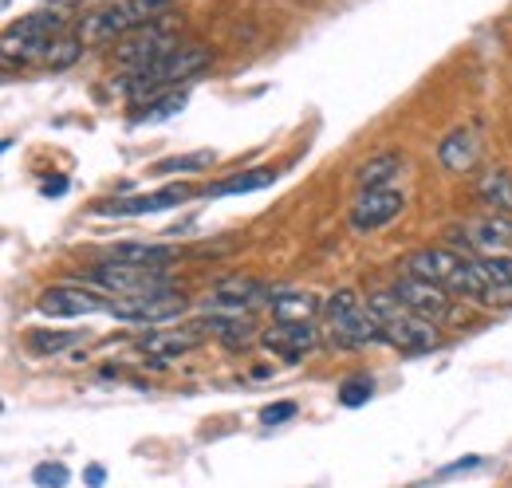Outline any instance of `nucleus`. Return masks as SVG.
Returning <instances> with one entry per match:
<instances>
[{"mask_svg": "<svg viewBox=\"0 0 512 488\" xmlns=\"http://www.w3.org/2000/svg\"><path fill=\"white\" fill-rule=\"evenodd\" d=\"M367 311L375 315V323L383 327L386 343L390 347H398V351H430V347H438V323H430V319H422V315H414L410 307H402L390 292H375L371 300H367Z\"/></svg>", "mask_w": 512, "mask_h": 488, "instance_id": "f257e3e1", "label": "nucleus"}, {"mask_svg": "<svg viewBox=\"0 0 512 488\" xmlns=\"http://www.w3.org/2000/svg\"><path fill=\"white\" fill-rule=\"evenodd\" d=\"M209 63H213V52H209V48H201V44H182V48L170 52L166 60L150 63V67H142V71H127L123 91H127L130 99H146V95H158V91H166V87H174V83H182V79H193V75L205 71Z\"/></svg>", "mask_w": 512, "mask_h": 488, "instance_id": "f03ea898", "label": "nucleus"}, {"mask_svg": "<svg viewBox=\"0 0 512 488\" xmlns=\"http://www.w3.org/2000/svg\"><path fill=\"white\" fill-rule=\"evenodd\" d=\"M323 315H327V331L331 343L339 347H371V343H386L383 327L375 323V315L363 307V300L351 288H339L323 300Z\"/></svg>", "mask_w": 512, "mask_h": 488, "instance_id": "7ed1b4c3", "label": "nucleus"}, {"mask_svg": "<svg viewBox=\"0 0 512 488\" xmlns=\"http://www.w3.org/2000/svg\"><path fill=\"white\" fill-rule=\"evenodd\" d=\"M83 284L91 288H103L119 300H130V296H154V292H174L166 268H142V264H123V260H103L95 264Z\"/></svg>", "mask_w": 512, "mask_h": 488, "instance_id": "20e7f679", "label": "nucleus"}, {"mask_svg": "<svg viewBox=\"0 0 512 488\" xmlns=\"http://www.w3.org/2000/svg\"><path fill=\"white\" fill-rule=\"evenodd\" d=\"M178 48H182V44H178V32H174L170 24H162V20H150V24L134 28L130 36H123V40L115 44V63L127 67V71H142V67H150V63L166 60V56L178 52Z\"/></svg>", "mask_w": 512, "mask_h": 488, "instance_id": "39448f33", "label": "nucleus"}, {"mask_svg": "<svg viewBox=\"0 0 512 488\" xmlns=\"http://www.w3.org/2000/svg\"><path fill=\"white\" fill-rule=\"evenodd\" d=\"M142 24H150L138 8H134V0H119V4H107V8H99V12H87L83 20H79V28H75V36L83 40V44H119L123 36H130L134 28H142Z\"/></svg>", "mask_w": 512, "mask_h": 488, "instance_id": "423d86ee", "label": "nucleus"}, {"mask_svg": "<svg viewBox=\"0 0 512 488\" xmlns=\"http://www.w3.org/2000/svg\"><path fill=\"white\" fill-rule=\"evenodd\" d=\"M390 296L402 307H410L414 315L430 319V323H449V319H457V307H453L446 288H438V284H430V280H422V276H410V272L398 276V280L390 284Z\"/></svg>", "mask_w": 512, "mask_h": 488, "instance_id": "0eeeda50", "label": "nucleus"}, {"mask_svg": "<svg viewBox=\"0 0 512 488\" xmlns=\"http://www.w3.org/2000/svg\"><path fill=\"white\" fill-rule=\"evenodd\" d=\"M209 327H197V323H186V327H150L142 339H138V355L150 359V363H170V359H182L197 351L205 343Z\"/></svg>", "mask_w": 512, "mask_h": 488, "instance_id": "6e6552de", "label": "nucleus"}, {"mask_svg": "<svg viewBox=\"0 0 512 488\" xmlns=\"http://www.w3.org/2000/svg\"><path fill=\"white\" fill-rule=\"evenodd\" d=\"M402 209H406L402 189H367V193H359L355 205H351V229H355L359 237L379 233V229L390 225Z\"/></svg>", "mask_w": 512, "mask_h": 488, "instance_id": "1a4fd4ad", "label": "nucleus"}, {"mask_svg": "<svg viewBox=\"0 0 512 488\" xmlns=\"http://www.w3.org/2000/svg\"><path fill=\"white\" fill-rule=\"evenodd\" d=\"M457 241L473 252H485V256H501L512 244V217L501 213H481V217H469L461 229H457Z\"/></svg>", "mask_w": 512, "mask_h": 488, "instance_id": "9d476101", "label": "nucleus"}, {"mask_svg": "<svg viewBox=\"0 0 512 488\" xmlns=\"http://www.w3.org/2000/svg\"><path fill=\"white\" fill-rule=\"evenodd\" d=\"M40 315H52V319H75V315H99V311H107L111 300H103V296H95V292H87V288H75V284H56V288H48L40 300Z\"/></svg>", "mask_w": 512, "mask_h": 488, "instance_id": "9b49d317", "label": "nucleus"}, {"mask_svg": "<svg viewBox=\"0 0 512 488\" xmlns=\"http://www.w3.org/2000/svg\"><path fill=\"white\" fill-rule=\"evenodd\" d=\"M268 300V288L253 280V276H233V280H221L209 296L205 307H213V315H241V311H253L256 304Z\"/></svg>", "mask_w": 512, "mask_h": 488, "instance_id": "f8f14e48", "label": "nucleus"}, {"mask_svg": "<svg viewBox=\"0 0 512 488\" xmlns=\"http://www.w3.org/2000/svg\"><path fill=\"white\" fill-rule=\"evenodd\" d=\"M190 201V185H166L150 197H127V201H111V205H99L103 217H142V213H162V209H174Z\"/></svg>", "mask_w": 512, "mask_h": 488, "instance_id": "ddd939ff", "label": "nucleus"}, {"mask_svg": "<svg viewBox=\"0 0 512 488\" xmlns=\"http://www.w3.org/2000/svg\"><path fill=\"white\" fill-rule=\"evenodd\" d=\"M461 256H465V252H453V248H422V252H414V256L406 260V272H410V276H422V280H430V284H438V288L449 292Z\"/></svg>", "mask_w": 512, "mask_h": 488, "instance_id": "4468645a", "label": "nucleus"}, {"mask_svg": "<svg viewBox=\"0 0 512 488\" xmlns=\"http://www.w3.org/2000/svg\"><path fill=\"white\" fill-rule=\"evenodd\" d=\"M320 343V331L312 323H276L272 335H264V347L288 363H296L304 351H312Z\"/></svg>", "mask_w": 512, "mask_h": 488, "instance_id": "2eb2a0df", "label": "nucleus"}, {"mask_svg": "<svg viewBox=\"0 0 512 488\" xmlns=\"http://www.w3.org/2000/svg\"><path fill=\"white\" fill-rule=\"evenodd\" d=\"M477 158H481V142H477V134L469 126L449 130L446 138L438 142V162L446 166L449 174H469L477 166Z\"/></svg>", "mask_w": 512, "mask_h": 488, "instance_id": "dca6fc26", "label": "nucleus"}, {"mask_svg": "<svg viewBox=\"0 0 512 488\" xmlns=\"http://www.w3.org/2000/svg\"><path fill=\"white\" fill-rule=\"evenodd\" d=\"M402 154H394V150H386V154H375L371 162H363L359 170H355V185H359V193H367V189H390V182L402 174Z\"/></svg>", "mask_w": 512, "mask_h": 488, "instance_id": "f3484780", "label": "nucleus"}, {"mask_svg": "<svg viewBox=\"0 0 512 488\" xmlns=\"http://www.w3.org/2000/svg\"><path fill=\"white\" fill-rule=\"evenodd\" d=\"M477 197H481V205H489V213L512 217V174L509 170H485L477 178Z\"/></svg>", "mask_w": 512, "mask_h": 488, "instance_id": "a211bd4d", "label": "nucleus"}, {"mask_svg": "<svg viewBox=\"0 0 512 488\" xmlns=\"http://www.w3.org/2000/svg\"><path fill=\"white\" fill-rule=\"evenodd\" d=\"M107 256L123 260V264H142V268H166L178 256V248H170V244H115Z\"/></svg>", "mask_w": 512, "mask_h": 488, "instance_id": "6ab92c4d", "label": "nucleus"}, {"mask_svg": "<svg viewBox=\"0 0 512 488\" xmlns=\"http://www.w3.org/2000/svg\"><path fill=\"white\" fill-rule=\"evenodd\" d=\"M268 304H272L276 323H308L320 311V300H312L308 292H284V296H272Z\"/></svg>", "mask_w": 512, "mask_h": 488, "instance_id": "aec40b11", "label": "nucleus"}, {"mask_svg": "<svg viewBox=\"0 0 512 488\" xmlns=\"http://www.w3.org/2000/svg\"><path fill=\"white\" fill-rule=\"evenodd\" d=\"M209 335H217L229 347H249L256 339V327L253 319H241V315H213L209 319Z\"/></svg>", "mask_w": 512, "mask_h": 488, "instance_id": "412c9836", "label": "nucleus"}, {"mask_svg": "<svg viewBox=\"0 0 512 488\" xmlns=\"http://www.w3.org/2000/svg\"><path fill=\"white\" fill-rule=\"evenodd\" d=\"M276 182V170H249V174H237L229 182L209 185V197H233V193H253V189H264V185Z\"/></svg>", "mask_w": 512, "mask_h": 488, "instance_id": "4be33fe9", "label": "nucleus"}, {"mask_svg": "<svg viewBox=\"0 0 512 488\" xmlns=\"http://www.w3.org/2000/svg\"><path fill=\"white\" fill-rule=\"evenodd\" d=\"M71 343H79V331H32V351L36 355H60Z\"/></svg>", "mask_w": 512, "mask_h": 488, "instance_id": "5701e85b", "label": "nucleus"}, {"mask_svg": "<svg viewBox=\"0 0 512 488\" xmlns=\"http://www.w3.org/2000/svg\"><path fill=\"white\" fill-rule=\"evenodd\" d=\"M83 48H87V44H83L79 36H60V40H52L44 63H48V67H71V63L83 56Z\"/></svg>", "mask_w": 512, "mask_h": 488, "instance_id": "b1692460", "label": "nucleus"}, {"mask_svg": "<svg viewBox=\"0 0 512 488\" xmlns=\"http://www.w3.org/2000/svg\"><path fill=\"white\" fill-rule=\"evenodd\" d=\"M213 162L209 150H197V154H186V158H166L154 166V174H190V170H205Z\"/></svg>", "mask_w": 512, "mask_h": 488, "instance_id": "393cba45", "label": "nucleus"}, {"mask_svg": "<svg viewBox=\"0 0 512 488\" xmlns=\"http://www.w3.org/2000/svg\"><path fill=\"white\" fill-rule=\"evenodd\" d=\"M371 390H375V382H371L367 374H355V378H347V382L339 386V402H343V406H363V402L371 398Z\"/></svg>", "mask_w": 512, "mask_h": 488, "instance_id": "a878e982", "label": "nucleus"}, {"mask_svg": "<svg viewBox=\"0 0 512 488\" xmlns=\"http://www.w3.org/2000/svg\"><path fill=\"white\" fill-rule=\"evenodd\" d=\"M481 272L489 284L512 288V256H481Z\"/></svg>", "mask_w": 512, "mask_h": 488, "instance_id": "bb28decb", "label": "nucleus"}, {"mask_svg": "<svg viewBox=\"0 0 512 488\" xmlns=\"http://www.w3.org/2000/svg\"><path fill=\"white\" fill-rule=\"evenodd\" d=\"M32 481L40 488H64L67 485V469L64 465H36Z\"/></svg>", "mask_w": 512, "mask_h": 488, "instance_id": "cd10ccee", "label": "nucleus"}, {"mask_svg": "<svg viewBox=\"0 0 512 488\" xmlns=\"http://www.w3.org/2000/svg\"><path fill=\"white\" fill-rule=\"evenodd\" d=\"M186 107V95H166V99H158L142 119H150V122H158V119H170L174 111H182Z\"/></svg>", "mask_w": 512, "mask_h": 488, "instance_id": "c85d7f7f", "label": "nucleus"}, {"mask_svg": "<svg viewBox=\"0 0 512 488\" xmlns=\"http://www.w3.org/2000/svg\"><path fill=\"white\" fill-rule=\"evenodd\" d=\"M288 418H296V402H276V406H268V410L260 414L264 426H280V422H288Z\"/></svg>", "mask_w": 512, "mask_h": 488, "instance_id": "c756f323", "label": "nucleus"}, {"mask_svg": "<svg viewBox=\"0 0 512 488\" xmlns=\"http://www.w3.org/2000/svg\"><path fill=\"white\" fill-rule=\"evenodd\" d=\"M87 485L91 488L103 485V469H99V465H91V469H87Z\"/></svg>", "mask_w": 512, "mask_h": 488, "instance_id": "7c9ffc66", "label": "nucleus"}, {"mask_svg": "<svg viewBox=\"0 0 512 488\" xmlns=\"http://www.w3.org/2000/svg\"><path fill=\"white\" fill-rule=\"evenodd\" d=\"M67 189V182H48L44 185V193H48V197H52V193H64Z\"/></svg>", "mask_w": 512, "mask_h": 488, "instance_id": "2f4dec72", "label": "nucleus"}]
</instances>
